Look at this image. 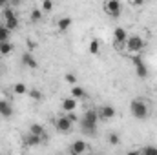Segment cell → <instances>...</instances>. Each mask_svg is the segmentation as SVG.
Masks as SVG:
<instances>
[{
	"label": "cell",
	"instance_id": "obj_7",
	"mask_svg": "<svg viewBox=\"0 0 157 155\" xmlns=\"http://www.w3.org/2000/svg\"><path fill=\"white\" fill-rule=\"evenodd\" d=\"M126 39H128V31L124 28H115L113 29V44L117 49H124V44H126Z\"/></svg>",
	"mask_w": 157,
	"mask_h": 155
},
{
	"label": "cell",
	"instance_id": "obj_24",
	"mask_svg": "<svg viewBox=\"0 0 157 155\" xmlns=\"http://www.w3.org/2000/svg\"><path fill=\"white\" fill-rule=\"evenodd\" d=\"M139 153L143 155H157V146H144L139 150Z\"/></svg>",
	"mask_w": 157,
	"mask_h": 155
},
{
	"label": "cell",
	"instance_id": "obj_25",
	"mask_svg": "<svg viewBox=\"0 0 157 155\" xmlns=\"http://www.w3.org/2000/svg\"><path fill=\"white\" fill-rule=\"evenodd\" d=\"M64 82H68L70 86H75L78 82V78H77V75H73V73H66V75H64Z\"/></svg>",
	"mask_w": 157,
	"mask_h": 155
},
{
	"label": "cell",
	"instance_id": "obj_20",
	"mask_svg": "<svg viewBox=\"0 0 157 155\" xmlns=\"http://www.w3.org/2000/svg\"><path fill=\"white\" fill-rule=\"evenodd\" d=\"M13 93H15V95H20V97H22V95H26V93H28V88H26V84H22V82H17V84L13 86Z\"/></svg>",
	"mask_w": 157,
	"mask_h": 155
},
{
	"label": "cell",
	"instance_id": "obj_4",
	"mask_svg": "<svg viewBox=\"0 0 157 155\" xmlns=\"http://www.w3.org/2000/svg\"><path fill=\"white\" fill-rule=\"evenodd\" d=\"M73 126H75V122L66 115V113L60 115L57 120H55V130H57L59 133H70V131L73 130Z\"/></svg>",
	"mask_w": 157,
	"mask_h": 155
},
{
	"label": "cell",
	"instance_id": "obj_18",
	"mask_svg": "<svg viewBox=\"0 0 157 155\" xmlns=\"http://www.w3.org/2000/svg\"><path fill=\"white\" fill-rule=\"evenodd\" d=\"M4 26H6L7 29L15 31V29L18 28V18H17V15H15V17H11V18H6V20H4Z\"/></svg>",
	"mask_w": 157,
	"mask_h": 155
},
{
	"label": "cell",
	"instance_id": "obj_30",
	"mask_svg": "<svg viewBox=\"0 0 157 155\" xmlns=\"http://www.w3.org/2000/svg\"><path fill=\"white\" fill-rule=\"evenodd\" d=\"M144 2H146V0H132V6H135V7H141Z\"/></svg>",
	"mask_w": 157,
	"mask_h": 155
},
{
	"label": "cell",
	"instance_id": "obj_3",
	"mask_svg": "<svg viewBox=\"0 0 157 155\" xmlns=\"http://www.w3.org/2000/svg\"><path fill=\"white\" fill-rule=\"evenodd\" d=\"M124 49L126 51H130V53H141L143 49H144V40L143 37H139V35H128V39H126V44H124Z\"/></svg>",
	"mask_w": 157,
	"mask_h": 155
},
{
	"label": "cell",
	"instance_id": "obj_27",
	"mask_svg": "<svg viewBox=\"0 0 157 155\" xmlns=\"http://www.w3.org/2000/svg\"><path fill=\"white\" fill-rule=\"evenodd\" d=\"M29 97H31L33 100L39 102V100H42V91H39V89H31V91H29Z\"/></svg>",
	"mask_w": 157,
	"mask_h": 155
},
{
	"label": "cell",
	"instance_id": "obj_2",
	"mask_svg": "<svg viewBox=\"0 0 157 155\" xmlns=\"http://www.w3.org/2000/svg\"><path fill=\"white\" fill-rule=\"evenodd\" d=\"M130 113L133 119H137V120H144L146 117L150 115V108H148V104L144 102V99H133L132 102H130Z\"/></svg>",
	"mask_w": 157,
	"mask_h": 155
},
{
	"label": "cell",
	"instance_id": "obj_21",
	"mask_svg": "<svg viewBox=\"0 0 157 155\" xmlns=\"http://www.w3.org/2000/svg\"><path fill=\"white\" fill-rule=\"evenodd\" d=\"M108 142H110L112 146H117L119 142H121V135H119L117 131H110V133H108Z\"/></svg>",
	"mask_w": 157,
	"mask_h": 155
},
{
	"label": "cell",
	"instance_id": "obj_31",
	"mask_svg": "<svg viewBox=\"0 0 157 155\" xmlns=\"http://www.w3.org/2000/svg\"><path fill=\"white\" fill-rule=\"evenodd\" d=\"M7 6H9V0H0V9H4Z\"/></svg>",
	"mask_w": 157,
	"mask_h": 155
},
{
	"label": "cell",
	"instance_id": "obj_26",
	"mask_svg": "<svg viewBox=\"0 0 157 155\" xmlns=\"http://www.w3.org/2000/svg\"><path fill=\"white\" fill-rule=\"evenodd\" d=\"M44 13H49L53 9V0H42V7H40Z\"/></svg>",
	"mask_w": 157,
	"mask_h": 155
},
{
	"label": "cell",
	"instance_id": "obj_14",
	"mask_svg": "<svg viewBox=\"0 0 157 155\" xmlns=\"http://www.w3.org/2000/svg\"><path fill=\"white\" fill-rule=\"evenodd\" d=\"M71 24H73L71 17H62V18H59L57 28H59V31H60V33H64V31H68V29L71 28Z\"/></svg>",
	"mask_w": 157,
	"mask_h": 155
},
{
	"label": "cell",
	"instance_id": "obj_17",
	"mask_svg": "<svg viewBox=\"0 0 157 155\" xmlns=\"http://www.w3.org/2000/svg\"><path fill=\"white\" fill-rule=\"evenodd\" d=\"M11 53H13V44H11L9 40H6V42H0V55L7 57V55H11Z\"/></svg>",
	"mask_w": 157,
	"mask_h": 155
},
{
	"label": "cell",
	"instance_id": "obj_10",
	"mask_svg": "<svg viewBox=\"0 0 157 155\" xmlns=\"http://www.w3.org/2000/svg\"><path fill=\"white\" fill-rule=\"evenodd\" d=\"M20 62H22V66H26V68H29V70H37V68H39V62L35 60V57H33L31 53H24L22 59H20Z\"/></svg>",
	"mask_w": 157,
	"mask_h": 155
},
{
	"label": "cell",
	"instance_id": "obj_9",
	"mask_svg": "<svg viewBox=\"0 0 157 155\" xmlns=\"http://www.w3.org/2000/svg\"><path fill=\"white\" fill-rule=\"evenodd\" d=\"M88 152V144L86 141H75L71 146H70V153L71 155H82Z\"/></svg>",
	"mask_w": 157,
	"mask_h": 155
},
{
	"label": "cell",
	"instance_id": "obj_5",
	"mask_svg": "<svg viewBox=\"0 0 157 155\" xmlns=\"http://www.w3.org/2000/svg\"><path fill=\"white\" fill-rule=\"evenodd\" d=\"M133 66H135V73H137V77L139 78H146L148 77V66L144 64L141 53H135V55H133Z\"/></svg>",
	"mask_w": 157,
	"mask_h": 155
},
{
	"label": "cell",
	"instance_id": "obj_6",
	"mask_svg": "<svg viewBox=\"0 0 157 155\" xmlns=\"http://www.w3.org/2000/svg\"><path fill=\"white\" fill-rule=\"evenodd\" d=\"M104 13L112 18L121 17V2L119 0H106L104 2Z\"/></svg>",
	"mask_w": 157,
	"mask_h": 155
},
{
	"label": "cell",
	"instance_id": "obj_19",
	"mask_svg": "<svg viewBox=\"0 0 157 155\" xmlns=\"http://www.w3.org/2000/svg\"><path fill=\"white\" fill-rule=\"evenodd\" d=\"M29 131H31V133H35V135H40V137H42V135H46L44 126H42V124H39V122H33V124L29 126Z\"/></svg>",
	"mask_w": 157,
	"mask_h": 155
},
{
	"label": "cell",
	"instance_id": "obj_12",
	"mask_svg": "<svg viewBox=\"0 0 157 155\" xmlns=\"http://www.w3.org/2000/svg\"><path fill=\"white\" fill-rule=\"evenodd\" d=\"M62 112L64 113H68V112H75L77 110V99L75 97H68V99H64L62 100Z\"/></svg>",
	"mask_w": 157,
	"mask_h": 155
},
{
	"label": "cell",
	"instance_id": "obj_28",
	"mask_svg": "<svg viewBox=\"0 0 157 155\" xmlns=\"http://www.w3.org/2000/svg\"><path fill=\"white\" fill-rule=\"evenodd\" d=\"M66 115L70 117V119H71V120H73V122H75V124H77V122H78V119H80V117H78L77 113H75V112H68V113H66Z\"/></svg>",
	"mask_w": 157,
	"mask_h": 155
},
{
	"label": "cell",
	"instance_id": "obj_22",
	"mask_svg": "<svg viewBox=\"0 0 157 155\" xmlns=\"http://www.w3.org/2000/svg\"><path fill=\"white\" fill-rule=\"evenodd\" d=\"M42 17H44V11H42V9H33V11H31V15H29L31 22H40V20H42Z\"/></svg>",
	"mask_w": 157,
	"mask_h": 155
},
{
	"label": "cell",
	"instance_id": "obj_8",
	"mask_svg": "<svg viewBox=\"0 0 157 155\" xmlns=\"http://www.w3.org/2000/svg\"><path fill=\"white\" fill-rule=\"evenodd\" d=\"M115 113H117V112H115V108H113V106H108V104H106V106L97 108L99 120H104V122H106V120H110V119H113V117H115Z\"/></svg>",
	"mask_w": 157,
	"mask_h": 155
},
{
	"label": "cell",
	"instance_id": "obj_1",
	"mask_svg": "<svg viewBox=\"0 0 157 155\" xmlns=\"http://www.w3.org/2000/svg\"><path fill=\"white\" fill-rule=\"evenodd\" d=\"M97 122H99L97 110H86V112L82 113V117L78 119L80 131L86 133V135H95V133H97Z\"/></svg>",
	"mask_w": 157,
	"mask_h": 155
},
{
	"label": "cell",
	"instance_id": "obj_13",
	"mask_svg": "<svg viewBox=\"0 0 157 155\" xmlns=\"http://www.w3.org/2000/svg\"><path fill=\"white\" fill-rule=\"evenodd\" d=\"M11 115H13V106H11L7 100L0 99V117H4V119H9Z\"/></svg>",
	"mask_w": 157,
	"mask_h": 155
},
{
	"label": "cell",
	"instance_id": "obj_16",
	"mask_svg": "<svg viewBox=\"0 0 157 155\" xmlns=\"http://www.w3.org/2000/svg\"><path fill=\"white\" fill-rule=\"evenodd\" d=\"M88 51H90L91 55H99V53H101V42H99V39H91L90 40Z\"/></svg>",
	"mask_w": 157,
	"mask_h": 155
},
{
	"label": "cell",
	"instance_id": "obj_11",
	"mask_svg": "<svg viewBox=\"0 0 157 155\" xmlns=\"http://www.w3.org/2000/svg\"><path fill=\"white\" fill-rule=\"evenodd\" d=\"M24 144L26 146H39V144H42V137L40 135H35V133H28V135H24Z\"/></svg>",
	"mask_w": 157,
	"mask_h": 155
},
{
	"label": "cell",
	"instance_id": "obj_15",
	"mask_svg": "<svg viewBox=\"0 0 157 155\" xmlns=\"http://www.w3.org/2000/svg\"><path fill=\"white\" fill-rule=\"evenodd\" d=\"M71 97H75L77 100H84V99H88V93H86L84 88L75 84V86H71Z\"/></svg>",
	"mask_w": 157,
	"mask_h": 155
},
{
	"label": "cell",
	"instance_id": "obj_23",
	"mask_svg": "<svg viewBox=\"0 0 157 155\" xmlns=\"http://www.w3.org/2000/svg\"><path fill=\"white\" fill-rule=\"evenodd\" d=\"M9 37H11V29H7L6 26H0V42L9 40Z\"/></svg>",
	"mask_w": 157,
	"mask_h": 155
},
{
	"label": "cell",
	"instance_id": "obj_29",
	"mask_svg": "<svg viewBox=\"0 0 157 155\" xmlns=\"http://www.w3.org/2000/svg\"><path fill=\"white\" fill-rule=\"evenodd\" d=\"M20 4H22V0H9V6L11 7H18Z\"/></svg>",
	"mask_w": 157,
	"mask_h": 155
}]
</instances>
